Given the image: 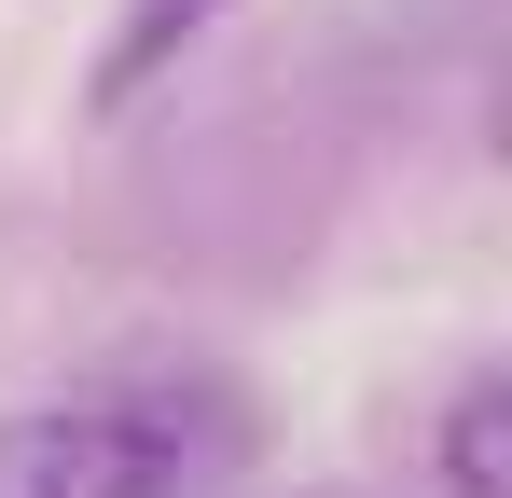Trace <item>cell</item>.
I'll use <instances>...</instances> for the list:
<instances>
[{
    "label": "cell",
    "instance_id": "cell-2",
    "mask_svg": "<svg viewBox=\"0 0 512 498\" xmlns=\"http://www.w3.org/2000/svg\"><path fill=\"white\" fill-rule=\"evenodd\" d=\"M208 14H222V0H125V28L97 42V70H84V97H97V111H125V97H139V83H153V70H180V56L208 42Z\"/></svg>",
    "mask_w": 512,
    "mask_h": 498
},
{
    "label": "cell",
    "instance_id": "cell-3",
    "mask_svg": "<svg viewBox=\"0 0 512 498\" xmlns=\"http://www.w3.org/2000/svg\"><path fill=\"white\" fill-rule=\"evenodd\" d=\"M443 485L457 498H512V374H471L443 415Z\"/></svg>",
    "mask_w": 512,
    "mask_h": 498
},
{
    "label": "cell",
    "instance_id": "cell-1",
    "mask_svg": "<svg viewBox=\"0 0 512 498\" xmlns=\"http://www.w3.org/2000/svg\"><path fill=\"white\" fill-rule=\"evenodd\" d=\"M180 429L153 402H28L0 415V498H167Z\"/></svg>",
    "mask_w": 512,
    "mask_h": 498
}]
</instances>
